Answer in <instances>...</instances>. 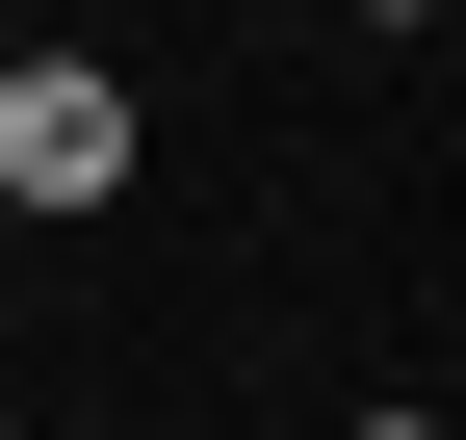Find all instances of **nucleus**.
<instances>
[{
	"mask_svg": "<svg viewBox=\"0 0 466 440\" xmlns=\"http://www.w3.org/2000/svg\"><path fill=\"white\" fill-rule=\"evenodd\" d=\"M130 155H156V104L104 78V52H0V207H130Z\"/></svg>",
	"mask_w": 466,
	"mask_h": 440,
	"instance_id": "f257e3e1",
	"label": "nucleus"
},
{
	"mask_svg": "<svg viewBox=\"0 0 466 440\" xmlns=\"http://www.w3.org/2000/svg\"><path fill=\"white\" fill-rule=\"evenodd\" d=\"M363 26H441V0H363Z\"/></svg>",
	"mask_w": 466,
	"mask_h": 440,
	"instance_id": "f03ea898",
	"label": "nucleus"
},
{
	"mask_svg": "<svg viewBox=\"0 0 466 440\" xmlns=\"http://www.w3.org/2000/svg\"><path fill=\"white\" fill-rule=\"evenodd\" d=\"M363 440H441V415H363Z\"/></svg>",
	"mask_w": 466,
	"mask_h": 440,
	"instance_id": "7ed1b4c3",
	"label": "nucleus"
},
{
	"mask_svg": "<svg viewBox=\"0 0 466 440\" xmlns=\"http://www.w3.org/2000/svg\"><path fill=\"white\" fill-rule=\"evenodd\" d=\"M0 440H26V415H0Z\"/></svg>",
	"mask_w": 466,
	"mask_h": 440,
	"instance_id": "20e7f679",
	"label": "nucleus"
},
{
	"mask_svg": "<svg viewBox=\"0 0 466 440\" xmlns=\"http://www.w3.org/2000/svg\"><path fill=\"white\" fill-rule=\"evenodd\" d=\"M0 52H26V26H0Z\"/></svg>",
	"mask_w": 466,
	"mask_h": 440,
	"instance_id": "39448f33",
	"label": "nucleus"
}]
</instances>
